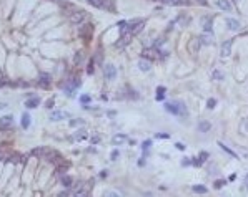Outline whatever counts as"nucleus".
Listing matches in <instances>:
<instances>
[{
  "instance_id": "nucleus-31",
  "label": "nucleus",
  "mask_w": 248,
  "mask_h": 197,
  "mask_svg": "<svg viewBox=\"0 0 248 197\" xmlns=\"http://www.w3.org/2000/svg\"><path fill=\"white\" fill-rule=\"evenodd\" d=\"M207 159H208V152H205V151L200 152V164H202V162H205Z\"/></svg>"
},
{
  "instance_id": "nucleus-11",
  "label": "nucleus",
  "mask_w": 248,
  "mask_h": 197,
  "mask_svg": "<svg viewBox=\"0 0 248 197\" xmlns=\"http://www.w3.org/2000/svg\"><path fill=\"white\" fill-rule=\"evenodd\" d=\"M200 41H202L203 45H213V35L212 33H203L200 36Z\"/></svg>"
},
{
  "instance_id": "nucleus-7",
  "label": "nucleus",
  "mask_w": 248,
  "mask_h": 197,
  "mask_svg": "<svg viewBox=\"0 0 248 197\" xmlns=\"http://www.w3.org/2000/svg\"><path fill=\"white\" fill-rule=\"evenodd\" d=\"M138 68L142 71H148L152 68V63H150V60H147V58H140L138 60Z\"/></svg>"
},
{
  "instance_id": "nucleus-12",
  "label": "nucleus",
  "mask_w": 248,
  "mask_h": 197,
  "mask_svg": "<svg viewBox=\"0 0 248 197\" xmlns=\"http://www.w3.org/2000/svg\"><path fill=\"white\" fill-rule=\"evenodd\" d=\"M210 129H212V124H210L208 121H200L198 123V131L200 133H208Z\"/></svg>"
},
{
  "instance_id": "nucleus-26",
  "label": "nucleus",
  "mask_w": 248,
  "mask_h": 197,
  "mask_svg": "<svg viewBox=\"0 0 248 197\" xmlns=\"http://www.w3.org/2000/svg\"><path fill=\"white\" fill-rule=\"evenodd\" d=\"M103 197H122L117 191H105L103 192Z\"/></svg>"
},
{
  "instance_id": "nucleus-21",
  "label": "nucleus",
  "mask_w": 248,
  "mask_h": 197,
  "mask_svg": "<svg viewBox=\"0 0 248 197\" xmlns=\"http://www.w3.org/2000/svg\"><path fill=\"white\" fill-rule=\"evenodd\" d=\"M212 76H213V80H217V81H222L223 78H225V75H223L220 70H215V71L212 73Z\"/></svg>"
},
{
  "instance_id": "nucleus-28",
  "label": "nucleus",
  "mask_w": 248,
  "mask_h": 197,
  "mask_svg": "<svg viewBox=\"0 0 248 197\" xmlns=\"http://www.w3.org/2000/svg\"><path fill=\"white\" fill-rule=\"evenodd\" d=\"M92 100H90V96L88 95H82L80 96V103H83V104H87V103H90Z\"/></svg>"
},
{
  "instance_id": "nucleus-18",
  "label": "nucleus",
  "mask_w": 248,
  "mask_h": 197,
  "mask_svg": "<svg viewBox=\"0 0 248 197\" xmlns=\"http://www.w3.org/2000/svg\"><path fill=\"white\" fill-rule=\"evenodd\" d=\"M240 131H242L243 134H248V116L242 119V124H240Z\"/></svg>"
},
{
  "instance_id": "nucleus-3",
  "label": "nucleus",
  "mask_w": 248,
  "mask_h": 197,
  "mask_svg": "<svg viewBox=\"0 0 248 197\" xmlns=\"http://www.w3.org/2000/svg\"><path fill=\"white\" fill-rule=\"evenodd\" d=\"M103 75L107 80H115L117 78V68L112 63H107V65H103Z\"/></svg>"
},
{
  "instance_id": "nucleus-37",
  "label": "nucleus",
  "mask_w": 248,
  "mask_h": 197,
  "mask_svg": "<svg viewBox=\"0 0 248 197\" xmlns=\"http://www.w3.org/2000/svg\"><path fill=\"white\" fill-rule=\"evenodd\" d=\"M53 106V100H48V101H47V108H52Z\"/></svg>"
},
{
  "instance_id": "nucleus-23",
  "label": "nucleus",
  "mask_w": 248,
  "mask_h": 197,
  "mask_svg": "<svg viewBox=\"0 0 248 197\" xmlns=\"http://www.w3.org/2000/svg\"><path fill=\"white\" fill-rule=\"evenodd\" d=\"M193 192H196V194H207L208 189L203 186H193Z\"/></svg>"
},
{
  "instance_id": "nucleus-8",
  "label": "nucleus",
  "mask_w": 248,
  "mask_h": 197,
  "mask_svg": "<svg viewBox=\"0 0 248 197\" xmlns=\"http://www.w3.org/2000/svg\"><path fill=\"white\" fill-rule=\"evenodd\" d=\"M217 5H218V8H222L223 12H232V4H230L228 0H218Z\"/></svg>"
},
{
  "instance_id": "nucleus-17",
  "label": "nucleus",
  "mask_w": 248,
  "mask_h": 197,
  "mask_svg": "<svg viewBox=\"0 0 248 197\" xmlns=\"http://www.w3.org/2000/svg\"><path fill=\"white\" fill-rule=\"evenodd\" d=\"M163 96H165V86H158L157 88V101H162L163 100Z\"/></svg>"
},
{
  "instance_id": "nucleus-4",
  "label": "nucleus",
  "mask_w": 248,
  "mask_h": 197,
  "mask_svg": "<svg viewBox=\"0 0 248 197\" xmlns=\"http://www.w3.org/2000/svg\"><path fill=\"white\" fill-rule=\"evenodd\" d=\"M232 45H233V40H227V41H223L220 55H222V56H230V55H232Z\"/></svg>"
},
{
  "instance_id": "nucleus-19",
  "label": "nucleus",
  "mask_w": 248,
  "mask_h": 197,
  "mask_svg": "<svg viewBox=\"0 0 248 197\" xmlns=\"http://www.w3.org/2000/svg\"><path fill=\"white\" fill-rule=\"evenodd\" d=\"M63 116H65L63 111H53L52 114H50V119H52V121H58V119H62Z\"/></svg>"
},
{
  "instance_id": "nucleus-2",
  "label": "nucleus",
  "mask_w": 248,
  "mask_h": 197,
  "mask_svg": "<svg viewBox=\"0 0 248 197\" xmlns=\"http://www.w3.org/2000/svg\"><path fill=\"white\" fill-rule=\"evenodd\" d=\"M87 18V13L83 10H78V12H72L70 13V22H72L73 25H80L83 20Z\"/></svg>"
},
{
  "instance_id": "nucleus-39",
  "label": "nucleus",
  "mask_w": 248,
  "mask_h": 197,
  "mask_svg": "<svg viewBox=\"0 0 248 197\" xmlns=\"http://www.w3.org/2000/svg\"><path fill=\"white\" fill-rule=\"evenodd\" d=\"M157 137H163V139H165V137H170V136H168V134H157Z\"/></svg>"
},
{
  "instance_id": "nucleus-29",
  "label": "nucleus",
  "mask_w": 248,
  "mask_h": 197,
  "mask_svg": "<svg viewBox=\"0 0 248 197\" xmlns=\"http://www.w3.org/2000/svg\"><path fill=\"white\" fill-rule=\"evenodd\" d=\"M227 182L225 181H222V179H218V181H215V189H222L223 186H225Z\"/></svg>"
},
{
  "instance_id": "nucleus-6",
  "label": "nucleus",
  "mask_w": 248,
  "mask_h": 197,
  "mask_svg": "<svg viewBox=\"0 0 248 197\" xmlns=\"http://www.w3.org/2000/svg\"><path fill=\"white\" fill-rule=\"evenodd\" d=\"M93 7H97V8H110L112 10V5H110L107 0H88Z\"/></svg>"
},
{
  "instance_id": "nucleus-42",
  "label": "nucleus",
  "mask_w": 248,
  "mask_h": 197,
  "mask_svg": "<svg viewBox=\"0 0 248 197\" xmlns=\"http://www.w3.org/2000/svg\"><path fill=\"white\" fill-rule=\"evenodd\" d=\"M235 2H237V0H235Z\"/></svg>"
},
{
  "instance_id": "nucleus-25",
  "label": "nucleus",
  "mask_w": 248,
  "mask_h": 197,
  "mask_svg": "<svg viewBox=\"0 0 248 197\" xmlns=\"http://www.w3.org/2000/svg\"><path fill=\"white\" fill-rule=\"evenodd\" d=\"M218 146L222 147V149H223V151H225V152H228V154H230V156H232V157H237V154H235V152H233V151H232V149H228V147H227V146H225V144H223V142H218Z\"/></svg>"
},
{
  "instance_id": "nucleus-35",
  "label": "nucleus",
  "mask_w": 248,
  "mask_h": 197,
  "mask_svg": "<svg viewBox=\"0 0 248 197\" xmlns=\"http://www.w3.org/2000/svg\"><path fill=\"white\" fill-rule=\"evenodd\" d=\"M68 194H70L68 191H63V192H60V194H58V197H68Z\"/></svg>"
},
{
  "instance_id": "nucleus-24",
  "label": "nucleus",
  "mask_w": 248,
  "mask_h": 197,
  "mask_svg": "<svg viewBox=\"0 0 248 197\" xmlns=\"http://www.w3.org/2000/svg\"><path fill=\"white\" fill-rule=\"evenodd\" d=\"M160 2H163L165 5H181L183 0H160Z\"/></svg>"
},
{
  "instance_id": "nucleus-15",
  "label": "nucleus",
  "mask_w": 248,
  "mask_h": 197,
  "mask_svg": "<svg viewBox=\"0 0 248 197\" xmlns=\"http://www.w3.org/2000/svg\"><path fill=\"white\" fill-rule=\"evenodd\" d=\"M20 124H22V128H23V129H27V128L30 126V116H28L27 113H23V114H22V121H20Z\"/></svg>"
},
{
  "instance_id": "nucleus-38",
  "label": "nucleus",
  "mask_w": 248,
  "mask_h": 197,
  "mask_svg": "<svg viewBox=\"0 0 248 197\" xmlns=\"http://www.w3.org/2000/svg\"><path fill=\"white\" fill-rule=\"evenodd\" d=\"M75 197H87V194L85 192H78V194H75Z\"/></svg>"
},
{
  "instance_id": "nucleus-34",
  "label": "nucleus",
  "mask_w": 248,
  "mask_h": 197,
  "mask_svg": "<svg viewBox=\"0 0 248 197\" xmlns=\"http://www.w3.org/2000/svg\"><path fill=\"white\" fill-rule=\"evenodd\" d=\"M190 164H191L190 159H183V161H181V166H190Z\"/></svg>"
},
{
  "instance_id": "nucleus-36",
  "label": "nucleus",
  "mask_w": 248,
  "mask_h": 197,
  "mask_svg": "<svg viewBox=\"0 0 248 197\" xmlns=\"http://www.w3.org/2000/svg\"><path fill=\"white\" fill-rule=\"evenodd\" d=\"M87 71H88V73H93V65H92V63L87 66Z\"/></svg>"
},
{
  "instance_id": "nucleus-32",
  "label": "nucleus",
  "mask_w": 248,
  "mask_h": 197,
  "mask_svg": "<svg viewBox=\"0 0 248 197\" xmlns=\"http://www.w3.org/2000/svg\"><path fill=\"white\" fill-rule=\"evenodd\" d=\"M150 146H152V141H145L143 144H142V147H143V149H148Z\"/></svg>"
},
{
  "instance_id": "nucleus-14",
  "label": "nucleus",
  "mask_w": 248,
  "mask_h": 197,
  "mask_svg": "<svg viewBox=\"0 0 248 197\" xmlns=\"http://www.w3.org/2000/svg\"><path fill=\"white\" fill-rule=\"evenodd\" d=\"M38 83H40L42 86H45V88H47V86L50 85V76L47 75V73H42V75H40V80H38Z\"/></svg>"
},
{
  "instance_id": "nucleus-30",
  "label": "nucleus",
  "mask_w": 248,
  "mask_h": 197,
  "mask_svg": "<svg viewBox=\"0 0 248 197\" xmlns=\"http://www.w3.org/2000/svg\"><path fill=\"white\" fill-rule=\"evenodd\" d=\"M215 104H217V100H208V103H207V108L208 109H213V108H215Z\"/></svg>"
},
{
  "instance_id": "nucleus-33",
  "label": "nucleus",
  "mask_w": 248,
  "mask_h": 197,
  "mask_svg": "<svg viewBox=\"0 0 248 197\" xmlns=\"http://www.w3.org/2000/svg\"><path fill=\"white\" fill-rule=\"evenodd\" d=\"M175 146H176V149H180V151H185V144H181V142H176Z\"/></svg>"
},
{
  "instance_id": "nucleus-5",
  "label": "nucleus",
  "mask_w": 248,
  "mask_h": 197,
  "mask_svg": "<svg viewBox=\"0 0 248 197\" xmlns=\"http://www.w3.org/2000/svg\"><path fill=\"white\" fill-rule=\"evenodd\" d=\"M12 123H13V116H12V114L2 116V118H0V129H5V128H9Z\"/></svg>"
},
{
  "instance_id": "nucleus-10",
  "label": "nucleus",
  "mask_w": 248,
  "mask_h": 197,
  "mask_svg": "<svg viewBox=\"0 0 248 197\" xmlns=\"http://www.w3.org/2000/svg\"><path fill=\"white\" fill-rule=\"evenodd\" d=\"M202 23H203V30H205V32H212L213 20L210 18V17H203V18H202Z\"/></svg>"
},
{
  "instance_id": "nucleus-1",
  "label": "nucleus",
  "mask_w": 248,
  "mask_h": 197,
  "mask_svg": "<svg viewBox=\"0 0 248 197\" xmlns=\"http://www.w3.org/2000/svg\"><path fill=\"white\" fill-rule=\"evenodd\" d=\"M165 109L168 113H171V114H175V116H183V118L188 116V109H186L185 103H181V101H168V103H165Z\"/></svg>"
},
{
  "instance_id": "nucleus-20",
  "label": "nucleus",
  "mask_w": 248,
  "mask_h": 197,
  "mask_svg": "<svg viewBox=\"0 0 248 197\" xmlns=\"http://www.w3.org/2000/svg\"><path fill=\"white\" fill-rule=\"evenodd\" d=\"M60 181H62V186H65V187H70V186H72V177H70V176H65V174H63Z\"/></svg>"
},
{
  "instance_id": "nucleus-27",
  "label": "nucleus",
  "mask_w": 248,
  "mask_h": 197,
  "mask_svg": "<svg viewBox=\"0 0 248 197\" xmlns=\"http://www.w3.org/2000/svg\"><path fill=\"white\" fill-rule=\"evenodd\" d=\"M118 157H120V151H118V149H113L112 154H110V159H112V161H117Z\"/></svg>"
},
{
  "instance_id": "nucleus-40",
  "label": "nucleus",
  "mask_w": 248,
  "mask_h": 197,
  "mask_svg": "<svg viewBox=\"0 0 248 197\" xmlns=\"http://www.w3.org/2000/svg\"><path fill=\"white\" fill-rule=\"evenodd\" d=\"M138 166H145V159H140V161H138Z\"/></svg>"
},
{
  "instance_id": "nucleus-22",
  "label": "nucleus",
  "mask_w": 248,
  "mask_h": 197,
  "mask_svg": "<svg viewBox=\"0 0 248 197\" xmlns=\"http://www.w3.org/2000/svg\"><path fill=\"white\" fill-rule=\"evenodd\" d=\"M47 152H50V151L45 149V147H38V149H33L32 154H33V156H42V154H47Z\"/></svg>"
},
{
  "instance_id": "nucleus-16",
  "label": "nucleus",
  "mask_w": 248,
  "mask_h": 197,
  "mask_svg": "<svg viewBox=\"0 0 248 197\" xmlns=\"http://www.w3.org/2000/svg\"><path fill=\"white\" fill-rule=\"evenodd\" d=\"M125 141H127V136H125V134H117V136L112 137V142H113V144H122V142H125Z\"/></svg>"
},
{
  "instance_id": "nucleus-13",
  "label": "nucleus",
  "mask_w": 248,
  "mask_h": 197,
  "mask_svg": "<svg viewBox=\"0 0 248 197\" xmlns=\"http://www.w3.org/2000/svg\"><path fill=\"white\" fill-rule=\"evenodd\" d=\"M38 103H40V98H38V96H35V98L27 100L25 106H27V108H37V106H38Z\"/></svg>"
},
{
  "instance_id": "nucleus-9",
  "label": "nucleus",
  "mask_w": 248,
  "mask_h": 197,
  "mask_svg": "<svg viewBox=\"0 0 248 197\" xmlns=\"http://www.w3.org/2000/svg\"><path fill=\"white\" fill-rule=\"evenodd\" d=\"M227 25L232 32H237L238 28H240V22H238L237 18H227Z\"/></svg>"
},
{
  "instance_id": "nucleus-41",
  "label": "nucleus",
  "mask_w": 248,
  "mask_h": 197,
  "mask_svg": "<svg viewBox=\"0 0 248 197\" xmlns=\"http://www.w3.org/2000/svg\"><path fill=\"white\" fill-rule=\"evenodd\" d=\"M245 186H247V189H248V174L245 176Z\"/></svg>"
}]
</instances>
